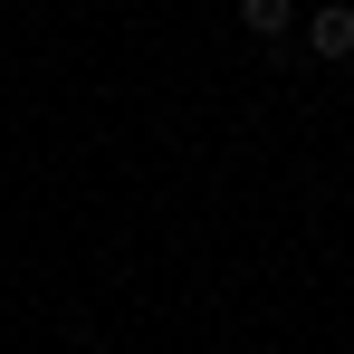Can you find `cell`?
Here are the masks:
<instances>
[{
    "instance_id": "obj_2",
    "label": "cell",
    "mask_w": 354,
    "mask_h": 354,
    "mask_svg": "<svg viewBox=\"0 0 354 354\" xmlns=\"http://www.w3.org/2000/svg\"><path fill=\"white\" fill-rule=\"evenodd\" d=\"M239 29H249V39H288V29H297V0H239Z\"/></svg>"
},
{
    "instance_id": "obj_1",
    "label": "cell",
    "mask_w": 354,
    "mask_h": 354,
    "mask_svg": "<svg viewBox=\"0 0 354 354\" xmlns=\"http://www.w3.org/2000/svg\"><path fill=\"white\" fill-rule=\"evenodd\" d=\"M306 48L335 67V58H354V0H316L306 10Z\"/></svg>"
}]
</instances>
